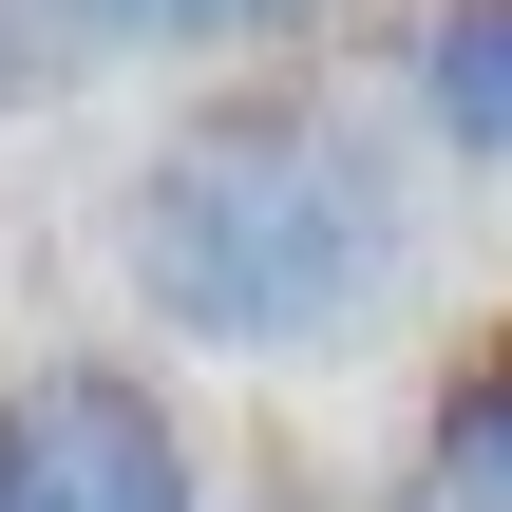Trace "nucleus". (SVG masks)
Returning <instances> with one entry per match:
<instances>
[{"instance_id": "f257e3e1", "label": "nucleus", "mask_w": 512, "mask_h": 512, "mask_svg": "<svg viewBox=\"0 0 512 512\" xmlns=\"http://www.w3.org/2000/svg\"><path fill=\"white\" fill-rule=\"evenodd\" d=\"M114 266H133V304H152L190 361H342V342L399 304V266H418L399 152H380L323 76H228V95H190V114L133 152Z\"/></svg>"}, {"instance_id": "f03ea898", "label": "nucleus", "mask_w": 512, "mask_h": 512, "mask_svg": "<svg viewBox=\"0 0 512 512\" xmlns=\"http://www.w3.org/2000/svg\"><path fill=\"white\" fill-rule=\"evenodd\" d=\"M0 512H209V437L152 361H19L0 380Z\"/></svg>"}, {"instance_id": "7ed1b4c3", "label": "nucleus", "mask_w": 512, "mask_h": 512, "mask_svg": "<svg viewBox=\"0 0 512 512\" xmlns=\"http://www.w3.org/2000/svg\"><path fill=\"white\" fill-rule=\"evenodd\" d=\"M418 512H512V323H475L437 380H418Z\"/></svg>"}, {"instance_id": "20e7f679", "label": "nucleus", "mask_w": 512, "mask_h": 512, "mask_svg": "<svg viewBox=\"0 0 512 512\" xmlns=\"http://www.w3.org/2000/svg\"><path fill=\"white\" fill-rule=\"evenodd\" d=\"M418 133L512 171V0H437L418 19Z\"/></svg>"}, {"instance_id": "39448f33", "label": "nucleus", "mask_w": 512, "mask_h": 512, "mask_svg": "<svg viewBox=\"0 0 512 512\" xmlns=\"http://www.w3.org/2000/svg\"><path fill=\"white\" fill-rule=\"evenodd\" d=\"M57 19H95V38H190V57H285L323 0H57Z\"/></svg>"}, {"instance_id": "423d86ee", "label": "nucleus", "mask_w": 512, "mask_h": 512, "mask_svg": "<svg viewBox=\"0 0 512 512\" xmlns=\"http://www.w3.org/2000/svg\"><path fill=\"white\" fill-rule=\"evenodd\" d=\"M247 512H418L399 475H247Z\"/></svg>"}]
</instances>
